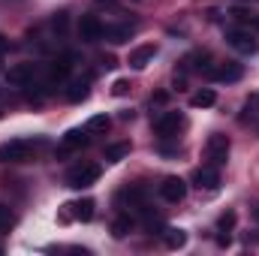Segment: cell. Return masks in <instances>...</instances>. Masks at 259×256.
Instances as JSON below:
<instances>
[{"label":"cell","mask_w":259,"mask_h":256,"mask_svg":"<svg viewBox=\"0 0 259 256\" xmlns=\"http://www.w3.org/2000/svg\"><path fill=\"white\" fill-rule=\"evenodd\" d=\"M39 148H46V139H9L0 145V163H30Z\"/></svg>","instance_id":"cell-1"},{"label":"cell","mask_w":259,"mask_h":256,"mask_svg":"<svg viewBox=\"0 0 259 256\" xmlns=\"http://www.w3.org/2000/svg\"><path fill=\"white\" fill-rule=\"evenodd\" d=\"M202 154H205V166H214V169L226 166V160H229V136H223V133L208 136Z\"/></svg>","instance_id":"cell-2"},{"label":"cell","mask_w":259,"mask_h":256,"mask_svg":"<svg viewBox=\"0 0 259 256\" xmlns=\"http://www.w3.org/2000/svg\"><path fill=\"white\" fill-rule=\"evenodd\" d=\"M97 178H100V166L97 163H78V166H72L69 172H66V187H72V190H84V187H91V184H97Z\"/></svg>","instance_id":"cell-3"},{"label":"cell","mask_w":259,"mask_h":256,"mask_svg":"<svg viewBox=\"0 0 259 256\" xmlns=\"http://www.w3.org/2000/svg\"><path fill=\"white\" fill-rule=\"evenodd\" d=\"M181 127H184V115H181V112H163V115L154 118V133H157L160 139H172V136H178V130Z\"/></svg>","instance_id":"cell-4"},{"label":"cell","mask_w":259,"mask_h":256,"mask_svg":"<svg viewBox=\"0 0 259 256\" xmlns=\"http://www.w3.org/2000/svg\"><path fill=\"white\" fill-rule=\"evenodd\" d=\"M78 36H81V42H100L106 36V24L97 15H81L78 18Z\"/></svg>","instance_id":"cell-5"},{"label":"cell","mask_w":259,"mask_h":256,"mask_svg":"<svg viewBox=\"0 0 259 256\" xmlns=\"http://www.w3.org/2000/svg\"><path fill=\"white\" fill-rule=\"evenodd\" d=\"M88 145H91L88 127H75L61 139V154H75V151H81V148H88Z\"/></svg>","instance_id":"cell-6"},{"label":"cell","mask_w":259,"mask_h":256,"mask_svg":"<svg viewBox=\"0 0 259 256\" xmlns=\"http://www.w3.org/2000/svg\"><path fill=\"white\" fill-rule=\"evenodd\" d=\"M33 75H36V64H15L6 69V81L12 88H27L33 84Z\"/></svg>","instance_id":"cell-7"},{"label":"cell","mask_w":259,"mask_h":256,"mask_svg":"<svg viewBox=\"0 0 259 256\" xmlns=\"http://www.w3.org/2000/svg\"><path fill=\"white\" fill-rule=\"evenodd\" d=\"M226 42H229L235 52H241V55H253V52H256V39H253V33H247V30H226Z\"/></svg>","instance_id":"cell-8"},{"label":"cell","mask_w":259,"mask_h":256,"mask_svg":"<svg viewBox=\"0 0 259 256\" xmlns=\"http://www.w3.org/2000/svg\"><path fill=\"white\" fill-rule=\"evenodd\" d=\"M160 196H163L166 202H181V199L187 196V184H184L181 178L169 175V178H163V184H160Z\"/></svg>","instance_id":"cell-9"},{"label":"cell","mask_w":259,"mask_h":256,"mask_svg":"<svg viewBox=\"0 0 259 256\" xmlns=\"http://www.w3.org/2000/svg\"><path fill=\"white\" fill-rule=\"evenodd\" d=\"M244 75V66L235 64V61H226V64L214 66L211 72H208V78H214V81H238Z\"/></svg>","instance_id":"cell-10"},{"label":"cell","mask_w":259,"mask_h":256,"mask_svg":"<svg viewBox=\"0 0 259 256\" xmlns=\"http://www.w3.org/2000/svg\"><path fill=\"white\" fill-rule=\"evenodd\" d=\"M193 181L199 190H217L220 187V172L214 166H202V169L193 172Z\"/></svg>","instance_id":"cell-11"},{"label":"cell","mask_w":259,"mask_h":256,"mask_svg":"<svg viewBox=\"0 0 259 256\" xmlns=\"http://www.w3.org/2000/svg\"><path fill=\"white\" fill-rule=\"evenodd\" d=\"M69 69H72L69 58H61V61L49 64V72H46V84H49V88H55V84H64L66 75H69Z\"/></svg>","instance_id":"cell-12"},{"label":"cell","mask_w":259,"mask_h":256,"mask_svg":"<svg viewBox=\"0 0 259 256\" xmlns=\"http://www.w3.org/2000/svg\"><path fill=\"white\" fill-rule=\"evenodd\" d=\"M154 55H157V46L145 42V46H139V49L130 52V66H133V69H145V66L154 61Z\"/></svg>","instance_id":"cell-13"},{"label":"cell","mask_w":259,"mask_h":256,"mask_svg":"<svg viewBox=\"0 0 259 256\" xmlns=\"http://www.w3.org/2000/svg\"><path fill=\"white\" fill-rule=\"evenodd\" d=\"M69 208H72V217H75V220H81V223H88V220L94 217V199H78V202H69Z\"/></svg>","instance_id":"cell-14"},{"label":"cell","mask_w":259,"mask_h":256,"mask_svg":"<svg viewBox=\"0 0 259 256\" xmlns=\"http://www.w3.org/2000/svg\"><path fill=\"white\" fill-rule=\"evenodd\" d=\"M214 103H217V94L211 88H202V91H196L193 97H190V106L193 109H211Z\"/></svg>","instance_id":"cell-15"},{"label":"cell","mask_w":259,"mask_h":256,"mask_svg":"<svg viewBox=\"0 0 259 256\" xmlns=\"http://www.w3.org/2000/svg\"><path fill=\"white\" fill-rule=\"evenodd\" d=\"M106 163H121L124 157H130V142H115V145H106Z\"/></svg>","instance_id":"cell-16"},{"label":"cell","mask_w":259,"mask_h":256,"mask_svg":"<svg viewBox=\"0 0 259 256\" xmlns=\"http://www.w3.org/2000/svg\"><path fill=\"white\" fill-rule=\"evenodd\" d=\"M88 94H91V88H88V78H78V81H72V84H69V91H66V100H69V103H81V100H88Z\"/></svg>","instance_id":"cell-17"},{"label":"cell","mask_w":259,"mask_h":256,"mask_svg":"<svg viewBox=\"0 0 259 256\" xmlns=\"http://www.w3.org/2000/svg\"><path fill=\"white\" fill-rule=\"evenodd\" d=\"M163 238H166V247H169V250H181V247L187 244V232H184V229H166Z\"/></svg>","instance_id":"cell-18"},{"label":"cell","mask_w":259,"mask_h":256,"mask_svg":"<svg viewBox=\"0 0 259 256\" xmlns=\"http://www.w3.org/2000/svg\"><path fill=\"white\" fill-rule=\"evenodd\" d=\"M109 42H127L133 36V24H118V27H106Z\"/></svg>","instance_id":"cell-19"},{"label":"cell","mask_w":259,"mask_h":256,"mask_svg":"<svg viewBox=\"0 0 259 256\" xmlns=\"http://www.w3.org/2000/svg\"><path fill=\"white\" fill-rule=\"evenodd\" d=\"M130 229H133V217H130V214H121V217L112 223V235H115V238H124Z\"/></svg>","instance_id":"cell-20"},{"label":"cell","mask_w":259,"mask_h":256,"mask_svg":"<svg viewBox=\"0 0 259 256\" xmlns=\"http://www.w3.org/2000/svg\"><path fill=\"white\" fill-rule=\"evenodd\" d=\"M232 15L241 21V24H247V27H253V30H259V15H253V12H247V9H232Z\"/></svg>","instance_id":"cell-21"},{"label":"cell","mask_w":259,"mask_h":256,"mask_svg":"<svg viewBox=\"0 0 259 256\" xmlns=\"http://www.w3.org/2000/svg\"><path fill=\"white\" fill-rule=\"evenodd\" d=\"M112 127V121L106 118V115H94L91 121H88V133H100V130H109Z\"/></svg>","instance_id":"cell-22"},{"label":"cell","mask_w":259,"mask_h":256,"mask_svg":"<svg viewBox=\"0 0 259 256\" xmlns=\"http://www.w3.org/2000/svg\"><path fill=\"white\" fill-rule=\"evenodd\" d=\"M12 223H15V217H12V211H9V208H6V205L0 202V232H6V229H9Z\"/></svg>","instance_id":"cell-23"},{"label":"cell","mask_w":259,"mask_h":256,"mask_svg":"<svg viewBox=\"0 0 259 256\" xmlns=\"http://www.w3.org/2000/svg\"><path fill=\"white\" fill-rule=\"evenodd\" d=\"M217 226H220L223 232H229V229L235 226V211H226V214H220V220H217Z\"/></svg>","instance_id":"cell-24"},{"label":"cell","mask_w":259,"mask_h":256,"mask_svg":"<svg viewBox=\"0 0 259 256\" xmlns=\"http://www.w3.org/2000/svg\"><path fill=\"white\" fill-rule=\"evenodd\" d=\"M130 88H133V84H130L127 78H118V81L112 84V94H115V97H127V94H130Z\"/></svg>","instance_id":"cell-25"},{"label":"cell","mask_w":259,"mask_h":256,"mask_svg":"<svg viewBox=\"0 0 259 256\" xmlns=\"http://www.w3.org/2000/svg\"><path fill=\"white\" fill-rule=\"evenodd\" d=\"M103 66H106V69H115V66H118V61H115L112 55H103Z\"/></svg>","instance_id":"cell-26"},{"label":"cell","mask_w":259,"mask_h":256,"mask_svg":"<svg viewBox=\"0 0 259 256\" xmlns=\"http://www.w3.org/2000/svg\"><path fill=\"white\" fill-rule=\"evenodd\" d=\"M3 49H6V42H3V36H0V52H3Z\"/></svg>","instance_id":"cell-27"},{"label":"cell","mask_w":259,"mask_h":256,"mask_svg":"<svg viewBox=\"0 0 259 256\" xmlns=\"http://www.w3.org/2000/svg\"><path fill=\"white\" fill-rule=\"evenodd\" d=\"M256 220H259V205H256Z\"/></svg>","instance_id":"cell-28"}]
</instances>
